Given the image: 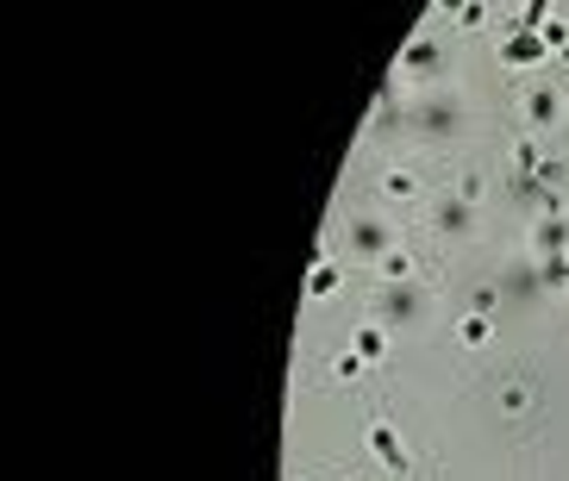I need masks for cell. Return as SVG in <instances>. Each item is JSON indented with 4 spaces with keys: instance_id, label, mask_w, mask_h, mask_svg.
Wrapping results in <instances>:
<instances>
[{
    "instance_id": "2e32d148",
    "label": "cell",
    "mask_w": 569,
    "mask_h": 481,
    "mask_svg": "<svg viewBox=\"0 0 569 481\" xmlns=\"http://www.w3.org/2000/svg\"><path fill=\"white\" fill-rule=\"evenodd\" d=\"M451 25L475 32V25H489V7H482V0H463V7H451Z\"/></svg>"
},
{
    "instance_id": "30bf717a",
    "label": "cell",
    "mask_w": 569,
    "mask_h": 481,
    "mask_svg": "<svg viewBox=\"0 0 569 481\" xmlns=\"http://www.w3.org/2000/svg\"><path fill=\"white\" fill-rule=\"evenodd\" d=\"M569 251V219H532V263H557Z\"/></svg>"
},
{
    "instance_id": "e0dca14e",
    "label": "cell",
    "mask_w": 569,
    "mask_h": 481,
    "mask_svg": "<svg viewBox=\"0 0 569 481\" xmlns=\"http://www.w3.org/2000/svg\"><path fill=\"white\" fill-rule=\"evenodd\" d=\"M363 369H370V363H363V357H357L351 345H344V350H338V357H332V375H338V382H357Z\"/></svg>"
},
{
    "instance_id": "3957f363",
    "label": "cell",
    "mask_w": 569,
    "mask_h": 481,
    "mask_svg": "<svg viewBox=\"0 0 569 481\" xmlns=\"http://www.w3.org/2000/svg\"><path fill=\"white\" fill-rule=\"evenodd\" d=\"M375 319L389 331H407L426 319V288L419 282H382V294H375Z\"/></svg>"
},
{
    "instance_id": "9c48e42d",
    "label": "cell",
    "mask_w": 569,
    "mask_h": 481,
    "mask_svg": "<svg viewBox=\"0 0 569 481\" xmlns=\"http://www.w3.org/2000/svg\"><path fill=\"white\" fill-rule=\"evenodd\" d=\"M513 175H519L526 188H538V175H557V163L545 156V138H532V132L513 138Z\"/></svg>"
},
{
    "instance_id": "52a82bcc",
    "label": "cell",
    "mask_w": 569,
    "mask_h": 481,
    "mask_svg": "<svg viewBox=\"0 0 569 481\" xmlns=\"http://www.w3.org/2000/svg\"><path fill=\"white\" fill-rule=\"evenodd\" d=\"M394 244H401V238H394L389 219H375V212H357V219H351V251H357V256L382 263V256H389Z\"/></svg>"
},
{
    "instance_id": "5b68a950",
    "label": "cell",
    "mask_w": 569,
    "mask_h": 481,
    "mask_svg": "<svg viewBox=\"0 0 569 481\" xmlns=\"http://www.w3.org/2000/svg\"><path fill=\"white\" fill-rule=\"evenodd\" d=\"M363 450H370L389 475H407L413 469V450H407V438H401V425H389V419H370L363 425Z\"/></svg>"
},
{
    "instance_id": "5bb4252c",
    "label": "cell",
    "mask_w": 569,
    "mask_h": 481,
    "mask_svg": "<svg viewBox=\"0 0 569 481\" xmlns=\"http://www.w3.org/2000/svg\"><path fill=\"white\" fill-rule=\"evenodd\" d=\"M457 345H463V350H489L494 345L489 313H463V319H457Z\"/></svg>"
},
{
    "instance_id": "ac0fdd59",
    "label": "cell",
    "mask_w": 569,
    "mask_h": 481,
    "mask_svg": "<svg viewBox=\"0 0 569 481\" xmlns=\"http://www.w3.org/2000/svg\"><path fill=\"white\" fill-rule=\"evenodd\" d=\"M538 39H545V51H550V57H563V51H569V20L557 13V20H550L545 32H538Z\"/></svg>"
},
{
    "instance_id": "7402d4cb",
    "label": "cell",
    "mask_w": 569,
    "mask_h": 481,
    "mask_svg": "<svg viewBox=\"0 0 569 481\" xmlns=\"http://www.w3.org/2000/svg\"><path fill=\"white\" fill-rule=\"evenodd\" d=\"M563 69H569V51H563Z\"/></svg>"
},
{
    "instance_id": "4fadbf2b",
    "label": "cell",
    "mask_w": 569,
    "mask_h": 481,
    "mask_svg": "<svg viewBox=\"0 0 569 481\" xmlns=\"http://www.w3.org/2000/svg\"><path fill=\"white\" fill-rule=\"evenodd\" d=\"M389 338H394V331L382 326V319H370V326L351 331V350L363 357V363H382V357H389Z\"/></svg>"
},
{
    "instance_id": "8992f818",
    "label": "cell",
    "mask_w": 569,
    "mask_h": 481,
    "mask_svg": "<svg viewBox=\"0 0 569 481\" xmlns=\"http://www.w3.org/2000/svg\"><path fill=\"white\" fill-rule=\"evenodd\" d=\"M494 57H501V69H526V76H538V69L550 63V51H545L538 32H507V39L494 44Z\"/></svg>"
},
{
    "instance_id": "44dd1931",
    "label": "cell",
    "mask_w": 569,
    "mask_h": 481,
    "mask_svg": "<svg viewBox=\"0 0 569 481\" xmlns=\"http://www.w3.org/2000/svg\"><path fill=\"white\" fill-rule=\"evenodd\" d=\"M494 300H501V288H494V282H489V288H475L470 313H494Z\"/></svg>"
},
{
    "instance_id": "9a60e30c",
    "label": "cell",
    "mask_w": 569,
    "mask_h": 481,
    "mask_svg": "<svg viewBox=\"0 0 569 481\" xmlns=\"http://www.w3.org/2000/svg\"><path fill=\"white\" fill-rule=\"evenodd\" d=\"M375 275H382V282H419V263H413L407 244H394V251L375 263Z\"/></svg>"
},
{
    "instance_id": "d6986e66",
    "label": "cell",
    "mask_w": 569,
    "mask_h": 481,
    "mask_svg": "<svg viewBox=\"0 0 569 481\" xmlns=\"http://www.w3.org/2000/svg\"><path fill=\"white\" fill-rule=\"evenodd\" d=\"M451 194H457V200H470V207H482V194H489V188H482V175H475V170H463Z\"/></svg>"
},
{
    "instance_id": "277c9868",
    "label": "cell",
    "mask_w": 569,
    "mask_h": 481,
    "mask_svg": "<svg viewBox=\"0 0 569 481\" xmlns=\"http://www.w3.org/2000/svg\"><path fill=\"white\" fill-rule=\"evenodd\" d=\"M413 125H419L426 138H457V132H463V100H457V88H438V95L419 100Z\"/></svg>"
},
{
    "instance_id": "ffe728a7",
    "label": "cell",
    "mask_w": 569,
    "mask_h": 481,
    "mask_svg": "<svg viewBox=\"0 0 569 481\" xmlns=\"http://www.w3.org/2000/svg\"><path fill=\"white\" fill-rule=\"evenodd\" d=\"M526 406H532V387H526V382H507V387H501V413H526Z\"/></svg>"
},
{
    "instance_id": "8fae6325",
    "label": "cell",
    "mask_w": 569,
    "mask_h": 481,
    "mask_svg": "<svg viewBox=\"0 0 569 481\" xmlns=\"http://www.w3.org/2000/svg\"><path fill=\"white\" fill-rule=\"evenodd\" d=\"M338 288H344V263H338L332 251H319V256H314V270H307V300L319 307V300H332Z\"/></svg>"
},
{
    "instance_id": "ba28073f",
    "label": "cell",
    "mask_w": 569,
    "mask_h": 481,
    "mask_svg": "<svg viewBox=\"0 0 569 481\" xmlns=\"http://www.w3.org/2000/svg\"><path fill=\"white\" fill-rule=\"evenodd\" d=\"M475 219H482V207L457 200V194H438V200H433V231H445V238H470Z\"/></svg>"
},
{
    "instance_id": "6da1fadb",
    "label": "cell",
    "mask_w": 569,
    "mask_h": 481,
    "mask_svg": "<svg viewBox=\"0 0 569 481\" xmlns=\"http://www.w3.org/2000/svg\"><path fill=\"white\" fill-rule=\"evenodd\" d=\"M451 51L433 39V32H413L407 44H401V57H394V81L401 88H451Z\"/></svg>"
},
{
    "instance_id": "7c38bea8",
    "label": "cell",
    "mask_w": 569,
    "mask_h": 481,
    "mask_svg": "<svg viewBox=\"0 0 569 481\" xmlns=\"http://www.w3.org/2000/svg\"><path fill=\"white\" fill-rule=\"evenodd\" d=\"M375 188H382V200H419V175L407 163H389V170L375 175Z\"/></svg>"
},
{
    "instance_id": "7a4b0ae2",
    "label": "cell",
    "mask_w": 569,
    "mask_h": 481,
    "mask_svg": "<svg viewBox=\"0 0 569 481\" xmlns=\"http://www.w3.org/2000/svg\"><path fill=\"white\" fill-rule=\"evenodd\" d=\"M519 119H526V132H532V138L563 132V119H569L563 88H557V81H532L526 95H519Z\"/></svg>"
}]
</instances>
